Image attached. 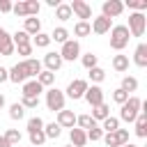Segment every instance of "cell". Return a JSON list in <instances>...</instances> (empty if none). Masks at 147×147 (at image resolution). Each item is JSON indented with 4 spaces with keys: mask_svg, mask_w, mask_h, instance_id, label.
<instances>
[{
    "mask_svg": "<svg viewBox=\"0 0 147 147\" xmlns=\"http://www.w3.org/2000/svg\"><path fill=\"white\" fill-rule=\"evenodd\" d=\"M140 106H142V101L138 99V96H129L126 99V103H122L119 106V119L122 122H136V117H138V113H140Z\"/></svg>",
    "mask_w": 147,
    "mask_h": 147,
    "instance_id": "cell-1",
    "label": "cell"
},
{
    "mask_svg": "<svg viewBox=\"0 0 147 147\" xmlns=\"http://www.w3.org/2000/svg\"><path fill=\"white\" fill-rule=\"evenodd\" d=\"M129 39H131V34H129L126 25H113L110 28V48L113 51L126 48L129 46Z\"/></svg>",
    "mask_w": 147,
    "mask_h": 147,
    "instance_id": "cell-2",
    "label": "cell"
},
{
    "mask_svg": "<svg viewBox=\"0 0 147 147\" xmlns=\"http://www.w3.org/2000/svg\"><path fill=\"white\" fill-rule=\"evenodd\" d=\"M64 101H67V96H64V92H62V90L51 87V90L46 92V108H48V110H53V113L64 110Z\"/></svg>",
    "mask_w": 147,
    "mask_h": 147,
    "instance_id": "cell-3",
    "label": "cell"
},
{
    "mask_svg": "<svg viewBox=\"0 0 147 147\" xmlns=\"http://www.w3.org/2000/svg\"><path fill=\"white\" fill-rule=\"evenodd\" d=\"M145 28H147V18H145V14L133 11V14L129 16V25H126L129 34H131V37H142V34H145Z\"/></svg>",
    "mask_w": 147,
    "mask_h": 147,
    "instance_id": "cell-4",
    "label": "cell"
},
{
    "mask_svg": "<svg viewBox=\"0 0 147 147\" xmlns=\"http://www.w3.org/2000/svg\"><path fill=\"white\" fill-rule=\"evenodd\" d=\"M60 57H62V62H64V60H67V62H74L76 57H80V44H78L76 39L64 41V44H62V51H60Z\"/></svg>",
    "mask_w": 147,
    "mask_h": 147,
    "instance_id": "cell-5",
    "label": "cell"
},
{
    "mask_svg": "<svg viewBox=\"0 0 147 147\" xmlns=\"http://www.w3.org/2000/svg\"><path fill=\"white\" fill-rule=\"evenodd\" d=\"M101 140H103L108 147H122V145L129 142V131H126V129H117L115 133H103Z\"/></svg>",
    "mask_w": 147,
    "mask_h": 147,
    "instance_id": "cell-6",
    "label": "cell"
},
{
    "mask_svg": "<svg viewBox=\"0 0 147 147\" xmlns=\"http://www.w3.org/2000/svg\"><path fill=\"white\" fill-rule=\"evenodd\" d=\"M90 85H87V80H83V78H76V80H71L69 83V87L64 90V96H69V99H83V94H85V90H87Z\"/></svg>",
    "mask_w": 147,
    "mask_h": 147,
    "instance_id": "cell-7",
    "label": "cell"
},
{
    "mask_svg": "<svg viewBox=\"0 0 147 147\" xmlns=\"http://www.w3.org/2000/svg\"><path fill=\"white\" fill-rule=\"evenodd\" d=\"M124 11V2H119V0H106L103 5H101V16H106V18H115V16H119Z\"/></svg>",
    "mask_w": 147,
    "mask_h": 147,
    "instance_id": "cell-8",
    "label": "cell"
},
{
    "mask_svg": "<svg viewBox=\"0 0 147 147\" xmlns=\"http://www.w3.org/2000/svg\"><path fill=\"white\" fill-rule=\"evenodd\" d=\"M69 7H71V14H76L80 21L92 18V7H90L85 0H74V2H69Z\"/></svg>",
    "mask_w": 147,
    "mask_h": 147,
    "instance_id": "cell-9",
    "label": "cell"
},
{
    "mask_svg": "<svg viewBox=\"0 0 147 147\" xmlns=\"http://www.w3.org/2000/svg\"><path fill=\"white\" fill-rule=\"evenodd\" d=\"M83 99H85L92 108H94V106H101V103H103V90H101L99 85H92V87H87V90H85Z\"/></svg>",
    "mask_w": 147,
    "mask_h": 147,
    "instance_id": "cell-10",
    "label": "cell"
},
{
    "mask_svg": "<svg viewBox=\"0 0 147 147\" xmlns=\"http://www.w3.org/2000/svg\"><path fill=\"white\" fill-rule=\"evenodd\" d=\"M14 51H16V46H14V41H11V34L5 30V28H0V55H14Z\"/></svg>",
    "mask_w": 147,
    "mask_h": 147,
    "instance_id": "cell-11",
    "label": "cell"
},
{
    "mask_svg": "<svg viewBox=\"0 0 147 147\" xmlns=\"http://www.w3.org/2000/svg\"><path fill=\"white\" fill-rule=\"evenodd\" d=\"M90 28H92V32H94V34H106V32H110L113 21H110V18H106V16H96V18H92Z\"/></svg>",
    "mask_w": 147,
    "mask_h": 147,
    "instance_id": "cell-12",
    "label": "cell"
},
{
    "mask_svg": "<svg viewBox=\"0 0 147 147\" xmlns=\"http://www.w3.org/2000/svg\"><path fill=\"white\" fill-rule=\"evenodd\" d=\"M55 124H57L60 129H74V126H76V115H74V110H60Z\"/></svg>",
    "mask_w": 147,
    "mask_h": 147,
    "instance_id": "cell-13",
    "label": "cell"
},
{
    "mask_svg": "<svg viewBox=\"0 0 147 147\" xmlns=\"http://www.w3.org/2000/svg\"><path fill=\"white\" fill-rule=\"evenodd\" d=\"M44 64H46V71H57L60 67H62V57H60V53H55V51H48L46 55H44Z\"/></svg>",
    "mask_w": 147,
    "mask_h": 147,
    "instance_id": "cell-14",
    "label": "cell"
},
{
    "mask_svg": "<svg viewBox=\"0 0 147 147\" xmlns=\"http://www.w3.org/2000/svg\"><path fill=\"white\" fill-rule=\"evenodd\" d=\"M7 71H9V80H11V83H16V85H18V83H21V85H23V83H25V80H30V78H28V74H25V69H23V64H21V62H18V64H14V67H11V69H7Z\"/></svg>",
    "mask_w": 147,
    "mask_h": 147,
    "instance_id": "cell-15",
    "label": "cell"
},
{
    "mask_svg": "<svg viewBox=\"0 0 147 147\" xmlns=\"http://www.w3.org/2000/svg\"><path fill=\"white\" fill-rule=\"evenodd\" d=\"M21 64H23V69H25V74H28V78H37V76H39V71H41V62H39V60H34V57L23 60Z\"/></svg>",
    "mask_w": 147,
    "mask_h": 147,
    "instance_id": "cell-16",
    "label": "cell"
},
{
    "mask_svg": "<svg viewBox=\"0 0 147 147\" xmlns=\"http://www.w3.org/2000/svg\"><path fill=\"white\" fill-rule=\"evenodd\" d=\"M41 92H44V87H41L34 78L25 80V83H23V90H21V94H23V96H39Z\"/></svg>",
    "mask_w": 147,
    "mask_h": 147,
    "instance_id": "cell-17",
    "label": "cell"
},
{
    "mask_svg": "<svg viewBox=\"0 0 147 147\" xmlns=\"http://www.w3.org/2000/svg\"><path fill=\"white\" fill-rule=\"evenodd\" d=\"M23 32H28L30 37L39 34V32H41V21H39L37 16H28L25 23H23Z\"/></svg>",
    "mask_w": 147,
    "mask_h": 147,
    "instance_id": "cell-18",
    "label": "cell"
},
{
    "mask_svg": "<svg viewBox=\"0 0 147 147\" xmlns=\"http://www.w3.org/2000/svg\"><path fill=\"white\" fill-rule=\"evenodd\" d=\"M133 124H136V136L138 138H147V110H140Z\"/></svg>",
    "mask_w": 147,
    "mask_h": 147,
    "instance_id": "cell-19",
    "label": "cell"
},
{
    "mask_svg": "<svg viewBox=\"0 0 147 147\" xmlns=\"http://www.w3.org/2000/svg\"><path fill=\"white\" fill-rule=\"evenodd\" d=\"M133 62H136V67H140V69L147 67V44H138V46H136Z\"/></svg>",
    "mask_w": 147,
    "mask_h": 147,
    "instance_id": "cell-20",
    "label": "cell"
},
{
    "mask_svg": "<svg viewBox=\"0 0 147 147\" xmlns=\"http://www.w3.org/2000/svg\"><path fill=\"white\" fill-rule=\"evenodd\" d=\"M69 138H71V145H74V147H85V142H87L85 131H83V129H78V126L69 129Z\"/></svg>",
    "mask_w": 147,
    "mask_h": 147,
    "instance_id": "cell-21",
    "label": "cell"
},
{
    "mask_svg": "<svg viewBox=\"0 0 147 147\" xmlns=\"http://www.w3.org/2000/svg\"><path fill=\"white\" fill-rule=\"evenodd\" d=\"M90 117H92L94 122H103L106 117H110V106H108L106 101H103L101 106H94V108H92V115H90Z\"/></svg>",
    "mask_w": 147,
    "mask_h": 147,
    "instance_id": "cell-22",
    "label": "cell"
},
{
    "mask_svg": "<svg viewBox=\"0 0 147 147\" xmlns=\"http://www.w3.org/2000/svg\"><path fill=\"white\" fill-rule=\"evenodd\" d=\"M34 80H37L41 87H51V85L55 83V74H53V71H46V69H41V71H39V76H37Z\"/></svg>",
    "mask_w": 147,
    "mask_h": 147,
    "instance_id": "cell-23",
    "label": "cell"
},
{
    "mask_svg": "<svg viewBox=\"0 0 147 147\" xmlns=\"http://www.w3.org/2000/svg\"><path fill=\"white\" fill-rule=\"evenodd\" d=\"M48 37H51V41H57V44H64V41H69V30L60 25V28H55V30H53V32H51Z\"/></svg>",
    "mask_w": 147,
    "mask_h": 147,
    "instance_id": "cell-24",
    "label": "cell"
},
{
    "mask_svg": "<svg viewBox=\"0 0 147 147\" xmlns=\"http://www.w3.org/2000/svg\"><path fill=\"white\" fill-rule=\"evenodd\" d=\"M113 69L119 71V74L129 71V55H115L113 57Z\"/></svg>",
    "mask_w": 147,
    "mask_h": 147,
    "instance_id": "cell-25",
    "label": "cell"
},
{
    "mask_svg": "<svg viewBox=\"0 0 147 147\" xmlns=\"http://www.w3.org/2000/svg\"><path fill=\"white\" fill-rule=\"evenodd\" d=\"M74 14H71V7L69 5H64V2H60L57 7H55V18L57 21H69Z\"/></svg>",
    "mask_w": 147,
    "mask_h": 147,
    "instance_id": "cell-26",
    "label": "cell"
},
{
    "mask_svg": "<svg viewBox=\"0 0 147 147\" xmlns=\"http://www.w3.org/2000/svg\"><path fill=\"white\" fill-rule=\"evenodd\" d=\"M119 129V119L117 117H106L103 122H101V131L103 133H115Z\"/></svg>",
    "mask_w": 147,
    "mask_h": 147,
    "instance_id": "cell-27",
    "label": "cell"
},
{
    "mask_svg": "<svg viewBox=\"0 0 147 147\" xmlns=\"http://www.w3.org/2000/svg\"><path fill=\"white\" fill-rule=\"evenodd\" d=\"M74 34H76V37H87V34H92L90 21H78V23L74 25Z\"/></svg>",
    "mask_w": 147,
    "mask_h": 147,
    "instance_id": "cell-28",
    "label": "cell"
},
{
    "mask_svg": "<svg viewBox=\"0 0 147 147\" xmlns=\"http://www.w3.org/2000/svg\"><path fill=\"white\" fill-rule=\"evenodd\" d=\"M32 46H37V48H48L51 46V37L46 34V32H39V34H34L32 37V41H30Z\"/></svg>",
    "mask_w": 147,
    "mask_h": 147,
    "instance_id": "cell-29",
    "label": "cell"
},
{
    "mask_svg": "<svg viewBox=\"0 0 147 147\" xmlns=\"http://www.w3.org/2000/svg\"><path fill=\"white\" fill-rule=\"evenodd\" d=\"M11 41H14V46H25V44H30V41H32V37H30L28 32L18 30V32H14V34H11Z\"/></svg>",
    "mask_w": 147,
    "mask_h": 147,
    "instance_id": "cell-30",
    "label": "cell"
},
{
    "mask_svg": "<svg viewBox=\"0 0 147 147\" xmlns=\"http://www.w3.org/2000/svg\"><path fill=\"white\" fill-rule=\"evenodd\" d=\"M80 62H83V67L90 71V69H94V67H99V57L94 55V53H85L83 57H80Z\"/></svg>",
    "mask_w": 147,
    "mask_h": 147,
    "instance_id": "cell-31",
    "label": "cell"
},
{
    "mask_svg": "<svg viewBox=\"0 0 147 147\" xmlns=\"http://www.w3.org/2000/svg\"><path fill=\"white\" fill-rule=\"evenodd\" d=\"M60 133H62V129H60L55 122L44 124V136H46V140H48V138H60Z\"/></svg>",
    "mask_w": 147,
    "mask_h": 147,
    "instance_id": "cell-32",
    "label": "cell"
},
{
    "mask_svg": "<svg viewBox=\"0 0 147 147\" xmlns=\"http://www.w3.org/2000/svg\"><path fill=\"white\" fill-rule=\"evenodd\" d=\"M122 90H124L126 94H129V92H136V90H138V80H136L133 76H124V78H122Z\"/></svg>",
    "mask_w": 147,
    "mask_h": 147,
    "instance_id": "cell-33",
    "label": "cell"
},
{
    "mask_svg": "<svg viewBox=\"0 0 147 147\" xmlns=\"http://www.w3.org/2000/svg\"><path fill=\"white\" fill-rule=\"evenodd\" d=\"M76 124H78V129H83V131H87V129H92L96 122L90 117V115H78L76 117Z\"/></svg>",
    "mask_w": 147,
    "mask_h": 147,
    "instance_id": "cell-34",
    "label": "cell"
},
{
    "mask_svg": "<svg viewBox=\"0 0 147 147\" xmlns=\"http://www.w3.org/2000/svg\"><path fill=\"white\" fill-rule=\"evenodd\" d=\"M37 131H44V119L41 117H30L28 119V133H37Z\"/></svg>",
    "mask_w": 147,
    "mask_h": 147,
    "instance_id": "cell-35",
    "label": "cell"
},
{
    "mask_svg": "<svg viewBox=\"0 0 147 147\" xmlns=\"http://www.w3.org/2000/svg\"><path fill=\"white\" fill-rule=\"evenodd\" d=\"M5 140H7L11 147L18 145V142H21V131H18V129H7V131H5Z\"/></svg>",
    "mask_w": 147,
    "mask_h": 147,
    "instance_id": "cell-36",
    "label": "cell"
},
{
    "mask_svg": "<svg viewBox=\"0 0 147 147\" xmlns=\"http://www.w3.org/2000/svg\"><path fill=\"white\" fill-rule=\"evenodd\" d=\"M23 115H25V108H23L18 101L9 106V117H11V119H23Z\"/></svg>",
    "mask_w": 147,
    "mask_h": 147,
    "instance_id": "cell-37",
    "label": "cell"
},
{
    "mask_svg": "<svg viewBox=\"0 0 147 147\" xmlns=\"http://www.w3.org/2000/svg\"><path fill=\"white\" fill-rule=\"evenodd\" d=\"M85 136H87V140L96 142V140H101V138H103V131H101V126H99V124H94L92 129H87V131H85Z\"/></svg>",
    "mask_w": 147,
    "mask_h": 147,
    "instance_id": "cell-38",
    "label": "cell"
},
{
    "mask_svg": "<svg viewBox=\"0 0 147 147\" xmlns=\"http://www.w3.org/2000/svg\"><path fill=\"white\" fill-rule=\"evenodd\" d=\"M103 78H106V71H103L101 67H94V69H90V80H92L94 85H99Z\"/></svg>",
    "mask_w": 147,
    "mask_h": 147,
    "instance_id": "cell-39",
    "label": "cell"
},
{
    "mask_svg": "<svg viewBox=\"0 0 147 147\" xmlns=\"http://www.w3.org/2000/svg\"><path fill=\"white\" fill-rule=\"evenodd\" d=\"M126 7L129 9H136V11H145L147 9V0H126Z\"/></svg>",
    "mask_w": 147,
    "mask_h": 147,
    "instance_id": "cell-40",
    "label": "cell"
},
{
    "mask_svg": "<svg viewBox=\"0 0 147 147\" xmlns=\"http://www.w3.org/2000/svg\"><path fill=\"white\" fill-rule=\"evenodd\" d=\"M44 142H46V136H44V131L30 133V145H32V147H41Z\"/></svg>",
    "mask_w": 147,
    "mask_h": 147,
    "instance_id": "cell-41",
    "label": "cell"
},
{
    "mask_svg": "<svg viewBox=\"0 0 147 147\" xmlns=\"http://www.w3.org/2000/svg\"><path fill=\"white\" fill-rule=\"evenodd\" d=\"M11 11H14L16 16H21V18H28V7H25V0H23V2L11 5Z\"/></svg>",
    "mask_w": 147,
    "mask_h": 147,
    "instance_id": "cell-42",
    "label": "cell"
},
{
    "mask_svg": "<svg viewBox=\"0 0 147 147\" xmlns=\"http://www.w3.org/2000/svg\"><path fill=\"white\" fill-rule=\"evenodd\" d=\"M25 7H28V16H37L39 9H41V5L37 0H25Z\"/></svg>",
    "mask_w": 147,
    "mask_h": 147,
    "instance_id": "cell-43",
    "label": "cell"
},
{
    "mask_svg": "<svg viewBox=\"0 0 147 147\" xmlns=\"http://www.w3.org/2000/svg\"><path fill=\"white\" fill-rule=\"evenodd\" d=\"M126 99H129V94H126L122 87H117V90L113 92V101H115V103H119V106H122V103H126Z\"/></svg>",
    "mask_w": 147,
    "mask_h": 147,
    "instance_id": "cell-44",
    "label": "cell"
},
{
    "mask_svg": "<svg viewBox=\"0 0 147 147\" xmlns=\"http://www.w3.org/2000/svg\"><path fill=\"white\" fill-rule=\"evenodd\" d=\"M18 103H21L23 108H37V106H39V96H23Z\"/></svg>",
    "mask_w": 147,
    "mask_h": 147,
    "instance_id": "cell-45",
    "label": "cell"
},
{
    "mask_svg": "<svg viewBox=\"0 0 147 147\" xmlns=\"http://www.w3.org/2000/svg\"><path fill=\"white\" fill-rule=\"evenodd\" d=\"M16 51H18V55H23V57L28 60V55H32V44H25V46H16Z\"/></svg>",
    "mask_w": 147,
    "mask_h": 147,
    "instance_id": "cell-46",
    "label": "cell"
},
{
    "mask_svg": "<svg viewBox=\"0 0 147 147\" xmlns=\"http://www.w3.org/2000/svg\"><path fill=\"white\" fill-rule=\"evenodd\" d=\"M0 11H2V14H9V11H11V2H9V0H0Z\"/></svg>",
    "mask_w": 147,
    "mask_h": 147,
    "instance_id": "cell-47",
    "label": "cell"
},
{
    "mask_svg": "<svg viewBox=\"0 0 147 147\" xmlns=\"http://www.w3.org/2000/svg\"><path fill=\"white\" fill-rule=\"evenodd\" d=\"M5 80H9V71L5 67H0V83H5Z\"/></svg>",
    "mask_w": 147,
    "mask_h": 147,
    "instance_id": "cell-48",
    "label": "cell"
},
{
    "mask_svg": "<svg viewBox=\"0 0 147 147\" xmlns=\"http://www.w3.org/2000/svg\"><path fill=\"white\" fill-rule=\"evenodd\" d=\"M46 5H48V7H57V5H60V0H46Z\"/></svg>",
    "mask_w": 147,
    "mask_h": 147,
    "instance_id": "cell-49",
    "label": "cell"
},
{
    "mask_svg": "<svg viewBox=\"0 0 147 147\" xmlns=\"http://www.w3.org/2000/svg\"><path fill=\"white\" fill-rule=\"evenodd\" d=\"M0 147H11V145L5 140V136H0Z\"/></svg>",
    "mask_w": 147,
    "mask_h": 147,
    "instance_id": "cell-50",
    "label": "cell"
},
{
    "mask_svg": "<svg viewBox=\"0 0 147 147\" xmlns=\"http://www.w3.org/2000/svg\"><path fill=\"white\" fill-rule=\"evenodd\" d=\"M5 106V94H0V108Z\"/></svg>",
    "mask_w": 147,
    "mask_h": 147,
    "instance_id": "cell-51",
    "label": "cell"
},
{
    "mask_svg": "<svg viewBox=\"0 0 147 147\" xmlns=\"http://www.w3.org/2000/svg\"><path fill=\"white\" fill-rule=\"evenodd\" d=\"M122 147H138V145H133V142H126V145H122Z\"/></svg>",
    "mask_w": 147,
    "mask_h": 147,
    "instance_id": "cell-52",
    "label": "cell"
},
{
    "mask_svg": "<svg viewBox=\"0 0 147 147\" xmlns=\"http://www.w3.org/2000/svg\"><path fill=\"white\" fill-rule=\"evenodd\" d=\"M67 147H74V145H67Z\"/></svg>",
    "mask_w": 147,
    "mask_h": 147,
    "instance_id": "cell-53",
    "label": "cell"
}]
</instances>
